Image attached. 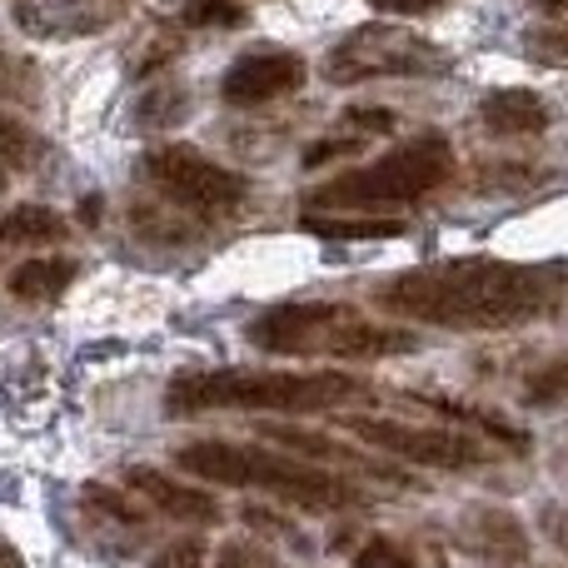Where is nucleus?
<instances>
[{"mask_svg": "<svg viewBox=\"0 0 568 568\" xmlns=\"http://www.w3.org/2000/svg\"><path fill=\"white\" fill-rule=\"evenodd\" d=\"M215 568H280V559L265 549H255V544H230Z\"/></svg>", "mask_w": 568, "mask_h": 568, "instance_id": "a878e982", "label": "nucleus"}, {"mask_svg": "<svg viewBox=\"0 0 568 568\" xmlns=\"http://www.w3.org/2000/svg\"><path fill=\"white\" fill-rule=\"evenodd\" d=\"M300 225L320 240H394L404 235L399 220L384 215H334V210H304Z\"/></svg>", "mask_w": 568, "mask_h": 568, "instance_id": "dca6fc26", "label": "nucleus"}, {"mask_svg": "<svg viewBox=\"0 0 568 568\" xmlns=\"http://www.w3.org/2000/svg\"><path fill=\"white\" fill-rule=\"evenodd\" d=\"M568 294V275L559 265H519V260L464 255L414 265L379 284V310L429 329L459 334H504L534 320H549Z\"/></svg>", "mask_w": 568, "mask_h": 568, "instance_id": "f257e3e1", "label": "nucleus"}, {"mask_svg": "<svg viewBox=\"0 0 568 568\" xmlns=\"http://www.w3.org/2000/svg\"><path fill=\"white\" fill-rule=\"evenodd\" d=\"M36 90V65L0 45V100H26Z\"/></svg>", "mask_w": 568, "mask_h": 568, "instance_id": "5701e85b", "label": "nucleus"}, {"mask_svg": "<svg viewBox=\"0 0 568 568\" xmlns=\"http://www.w3.org/2000/svg\"><path fill=\"white\" fill-rule=\"evenodd\" d=\"M270 439H275V444H284V449H294V454H310V459L349 464V469H364V474H374V479H394V484H404V474H399V469H389V464H384V459H369V454L349 449V444H339V439H324V434L270 429Z\"/></svg>", "mask_w": 568, "mask_h": 568, "instance_id": "2eb2a0df", "label": "nucleus"}, {"mask_svg": "<svg viewBox=\"0 0 568 568\" xmlns=\"http://www.w3.org/2000/svg\"><path fill=\"white\" fill-rule=\"evenodd\" d=\"M379 16H434V10H444L449 0H369Z\"/></svg>", "mask_w": 568, "mask_h": 568, "instance_id": "bb28decb", "label": "nucleus"}, {"mask_svg": "<svg viewBox=\"0 0 568 568\" xmlns=\"http://www.w3.org/2000/svg\"><path fill=\"white\" fill-rule=\"evenodd\" d=\"M125 484L140 494L145 509L165 514V519H180V524H200V529H205V524H220V514H225L215 494L195 489V484L175 479V474H165V469H150V464H130Z\"/></svg>", "mask_w": 568, "mask_h": 568, "instance_id": "9d476101", "label": "nucleus"}, {"mask_svg": "<svg viewBox=\"0 0 568 568\" xmlns=\"http://www.w3.org/2000/svg\"><path fill=\"white\" fill-rule=\"evenodd\" d=\"M180 26L185 30H240L250 10L240 0H180Z\"/></svg>", "mask_w": 568, "mask_h": 568, "instance_id": "a211bd4d", "label": "nucleus"}, {"mask_svg": "<svg viewBox=\"0 0 568 568\" xmlns=\"http://www.w3.org/2000/svg\"><path fill=\"white\" fill-rule=\"evenodd\" d=\"M549 539L568 554V514H554V519H549Z\"/></svg>", "mask_w": 568, "mask_h": 568, "instance_id": "c756f323", "label": "nucleus"}, {"mask_svg": "<svg viewBox=\"0 0 568 568\" xmlns=\"http://www.w3.org/2000/svg\"><path fill=\"white\" fill-rule=\"evenodd\" d=\"M0 568H26V554H20L10 539H0Z\"/></svg>", "mask_w": 568, "mask_h": 568, "instance_id": "7c9ffc66", "label": "nucleus"}, {"mask_svg": "<svg viewBox=\"0 0 568 568\" xmlns=\"http://www.w3.org/2000/svg\"><path fill=\"white\" fill-rule=\"evenodd\" d=\"M454 175H459V155H454V145L439 135V130H429V135L404 140V145H394L389 155L369 160V165L339 170V175L324 180L320 190H310L304 210L359 215V210L419 205V200L439 195Z\"/></svg>", "mask_w": 568, "mask_h": 568, "instance_id": "39448f33", "label": "nucleus"}, {"mask_svg": "<svg viewBox=\"0 0 568 568\" xmlns=\"http://www.w3.org/2000/svg\"><path fill=\"white\" fill-rule=\"evenodd\" d=\"M344 429L359 444L379 449L384 459H404L419 464V469H484L489 464V444L469 429H454V424H404V419H369V414H349Z\"/></svg>", "mask_w": 568, "mask_h": 568, "instance_id": "6e6552de", "label": "nucleus"}, {"mask_svg": "<svg viewBox=\"0 0 568 568\" xmlns=\"http://www.w3.org/2000/svg\"><path fill=\"white\" fill-rule=\"evenodd\" d=\"M85 514L100 524H110V529H125V534H140L150 524L145 509H135V504L120 499V494L105 489V484H85Z\"/></svg>", "mask_w": 568, "mask_h": 568, "instance_id": "f3484780", "label": "nucleus"}, {"mask_svg": "<svg viewBox=\"0 0 568 568\" xmlns=\"http://www.w3.org/2000/svg\"><path fill=\"white\" fill-rule=\"evenodd\" d=\"M185 110H190V90L165 85V90H150V95H145L140 120H145L150 130H165V125H175V120H185Z\"/></svg>", "mask_w": 568, "mask_h": 568, "instance_id": "aec40b11", "label": "nucleus"}, {"mask_svg": "<svg viewBox=\"0 0 568 568\" xmlns=\"http://www.w3.org/2000/svg\"><path fill=\"white\" fill-rule=\"evenodd\" d=\"M534 6H539L544 16H564V10H568V0H534Z\"/></svg>", "mask_w": 568, "mask_h": 568, "instance_id": "2f4dec72", "label": "nucleus"}, {"mask_svg": "<svg viewBox=\"0 0 568 568\" xmlns=\"http://www.w3.org/2000/svg\"><path fill=\"white\" fill-rule=\"evenodd\" d=\"M374 384L354 379L344 369H185L170 379L165 409L175 419L215 409L245 414H329L344 404L369 399Z\"/></svg>", "mask_w": 568, "mask_h": 568, "instance_id": "f03ea898", "label": "nucleus"}, {"mask_svg": "<svg viewBox=\"0 0 568 568\" xmlns=\"http://www.w3.org/2000/svg\"><path fill=\"white\" fill-rule=\"evenodd\" d=\"M310 80V65L304 55L284 45H250L235 55V65L220 75V100L230 110H260L270 100H284Z\"/></svg>", "mask_w": 568, "mask_h": 568, "instance_id": "1a4fd4ad", "label": "nucleus"}, {"mask_svg": "<svg viewBox=\"0 0 568 568\" xmlns=\"http://www.w3.org/2000/svg\"><path fill=\"white\" fill-rule=\"evenodd\" d=\"M30 145H36V140H30V130H20L16 120L0 115V170L26 165V160H30Z\"/></svg>", "mask_w": 568, "mask_h": 568, "instance_id": "b1692460", "label": "nucleus"}, {"mask_svg": "<svg viewBox=\"0 0 568 568\" xmlns=\"http://www.w3.org/2000/svg\"><path fill=\"white\" fill-rule=\"evenodd\" d=\"M175 469H185L190 479L225 484V489H260L304 514H334V509H359L364 504V494L344 474H329L320 464L290 459V454H275V449H260V444H230V439L180 444Z\"/></svg>", "mask_w": 568, "mask_h": 568, "instance_id": "20e7f679", "label": "nucleus"}, {"mask_svg": "<svg viewBox=\"0 0 568 568\" xmlns=\"http://www.w3.org/2000/svg\"><path fill=\"white\" fill-rule=\"evenodd\" d=\"M464 544L474 549V559L494 564V568H524L529 564V534L514 519L509 509H474L464 519Z\"/></svg>", "mask_w": 568, "mask_h": 568, "instance_id": "f8f14e48", "label": "nucleus"}, {"mask_svg": "<svg viewBox=\"0 0 568 568\" xmlns=\"http://www.w3.org/2000/svg\"><path fill=\"white\" fill-rule=\"evenodd\" d=\"M354 568H419V559L399 539H384L379 534V539H364V549L354 554Z\"/></svg>", "mask_w": 568, "mask_h": 568, "instance_id": "4be33fe9", "label": "nucleus"}, {"mask_svg": "<svg viewBox=\"0 0 568 568\" xmlns=\"http://www.w3.org/2000/svg\"><path fill=\"white\" fill-rule=\"evenodd\" d=\"M80 265L65 255H36L26 260V265L10 270V294H16L20 304H55L60 294L75 284Z\"/></svg>", "mask_w": 568, "mask_h": 568, "instance_id": "ddd939ff", "label": "nucleus"}, {"mask_svg": "<svg viewBox=\"0 0 568 568\" xmlns=\"http://www.w3.org/2000/svg\"><path fill=\"white\" fill-rule=\"evenodd\" d=\"M70 235V220L55 215L50 205H16L0 215V245L10 250H45Z\"/></svg>", "mask_w": 568, "mask_h": 568, "instance_id": "4468645a", "label": "nucleus"}, {"mask_svg": "<svg viewBox=\"0 0 568 568\" xmlns=\"http://www.w3.org/2000/svg\"><path fill=\"white\" fill-rule=\"evenodd\" d=\"M200 564H205V544L200 539H180V544H170L165 554L150 559V568H200Z\"/></svg>", "mask_w": 568, "mask_h": 568, "instance_id": "393cba45", "label": "nucleus"}, {"mask_svg": "<svg viewBox=\"0 0 568 568\" xmlns=\"http://www.w3.org/2000/svg\"><path fill=\"white\" fill-rule=\"evenodd\" d=\"M524 55L539 60V65H568V30L554 26V20L534 26L529 36H524Z\"/></svg>", "mask_w": 568, "mask_h": 568, "instance_id": "412c9836", "label": "nucleus"}, {"mask_svg": "<svg viewBox=\"0 0 568 568\" xmlns=\"http://www.w3.org/2000/svg\"><path fill=\"white\" fill-rule=\"evenodd\" d=\"M245 339L265 354L280 359H389V354H409L414 334L379 324L369 314H359L354 304H334V300H290V304H270L255 320L245 324Z\"/></svg>", "mask_w": 568, "mask_h": 568, "instance_id": "7ed1b4c3", "label": "nucleus"}, {"mask_svg": "<svg viewBox=\"0 0 568 568\" xmlns=\"http://www.w3.org/2000/svg\"><path fill=\"white\" fill-rule=\"evenodd\" d=\"M479 120L504 140H534L554 125V105L529 85H504L479 100Z\"/></svg>", "mask_w": 568, "mask_h": 568, "instance_id": "9b49d317", "label": "nucleus"}, {"mask_svg": "<svg viewBox=\"0 0 568 568\" xmlns=\"http://www.w3.org/2000/svg\"><path fill=\"white\" fill-rule=\"evenodd\" d=\"M140 180L155 190L165 205H175L180 215L195 220H230L245 210L250 180L240 170L210 160L195 145H160L140 160Z\"/></svg>", "mask_w": 568, "mask_h": 568, "instance_id": "0eeeda50", "label": "nucleus"}, {"mask_svg": "<svg viewBox=\"0 0 568 568\" xmlns=\"http://www.w3.org/2000/svg\"><path fill=\"white\" fill-rule=\"evenodd\" d=\"M349 125H359V130H389L394 115H389V110H349Z\"/></svg>", "mask_w": 568, "mask_h": 568, "instance_id": "c85d7f7f", "label": "nucleus"}, {"mask_svg": "<svg viewBox=\"0 0 568 568\" xmlns=\"http://www.w3.org/2000/svg\"><path fill=\"white\" fill-rule=\"evenodd\" d=\"M449 70V55L404 20H364L324 50V80L339 90L374 80H429Z\"/></svg>", "mask_w": 568, "mask_h": 568, "instance_id": "423d86ee", "label": "nucleus"}, {"mask_svg": "<svg viewBox=\"0 0 568 568\" xmlns=\"http://www.w3.org/2000/svg\"><path fill=\"white\" fill-rule=\"evenodd\" d=\"M568 399V359H554L544 364V369H534L529 379H524V404H564Z\"/></svg>", "mask_w": 568, "mask_h": 568, "instance_id": "6ab92c4d", "label": "nucleus"}, {"mask_svg": "<svg viewBox=\"0 0 568 568\" xmlns=\"http://www.w3.org/2000/svg\"><path fill=\"white\" fill-rule=\"evenodd\" d=\"M364 145V135H349V140H324V145H314V150H304V165H324V160H334V155H354V150Z\"/></svg>", "mask_w": 568, "mask_h": 568, "instance_id": "cd10ccee", "label": "nucleus"}]
</instances>
